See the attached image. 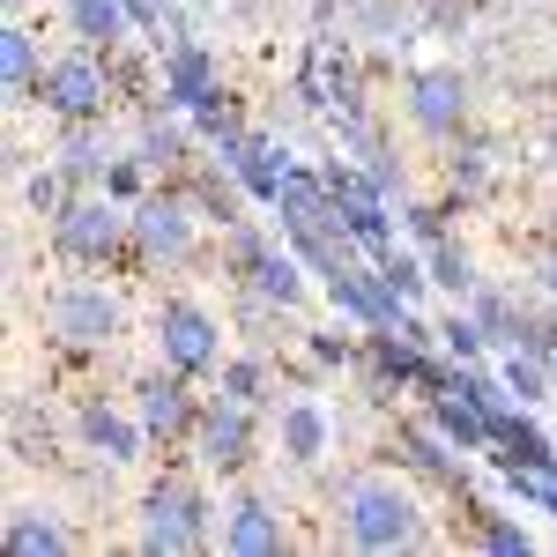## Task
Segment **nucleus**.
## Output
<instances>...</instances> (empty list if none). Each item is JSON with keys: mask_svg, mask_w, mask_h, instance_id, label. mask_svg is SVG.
Listing matches in <instances>:
<instances>
[{"mask_svg": "<svg viewBox=\"0 0 557 557\" xmlns=\"http://www.w3.org/2000/svg\"><path fill=\"white\" fill-rule=\"evenodd\" d=\"M335 528H343L349 550H364V557L431 550L438 543L424 498H417V475H349L343 498H335Z\"/></svg>", "mask_w": 557, "mask_h": 557, "instance_id": "obj_1", "label": "nucleus"}, {"mask_svg": "<svg viewBox=\"0 0 557 557\" xmlns=\"http://www.w3.org/2000/svg\"><path fill=\"white\" fill-rule=\"evenodd\" d=\"M223 543V506L194 475H157L141 491V513H134V550L141 557H201Z\"/></svg>", "mask_w": 557, "mask_h": 557, "instance_id": "obj_2", "label": "nucleus"}, {"mask_svg": "<svg viewBox=\"0 0 557 557\" xmlns=\"http://www.w3.org/2000/svg\"><path fill=\"white\" fill-rule=\"evenodd\" d=\"M120 97H127V89H120V67H112V52H97V45H67V52H52L45 75H38V112H45V120H60V127L112 120Z\"/></svg>", "mask_w": 557, "mask_h": 557, "instance_id": "obj_3", "label": "nucleus"}, {"mask_svg": "<svg viewBox=\"0 0 557 557\" xmlns=\"http://www.w3.org/2000/svg\"><path fill=\"white\" fill-rule=\"evenodd\" d=\"M45 246H52V260H67V268H112V260H134L127 201H112L104 186H83L67 209L45 223Z\"/></svg>", "mask_w": 557, "mask_h": 557, "instance_id": "obj_4", "label": "nucleus"}, {"mask_svg": "<svg viewBox=\"0 0 557 557\" xmlns=\"http://www.w3.org/2000/svg\"><path fill=\"white\" fill-rule=\"evenodd\" d=\"M38 320H45V343L60 349V357H104V349L127 335V305H120V290H104V283H60L38 305Z\"/></svg>", "mask_w": 557, "mask_h": 557, "instance_id": "obj_5", "label": "nucleus"}, {"mask_svg": "<svg viewBox=\"0 0 557 557\" xmlns=\"http://www.w3.org/2000/svg\"><path fill=\"white\" fill-rule=\"evenodd\" d=\"M454 372V357L446 349H417L401 327H372L364 335V357H357V386H364V401H401V394H438Z\"/></svg>", "mask_w": 557, "mask_h": 557, "instance_id": "obj_6", "label": "nucleus"}, {"mask_svg": "<svg viewBox=\"0 0 557 557\" xmlns=\"http://www.w3.org/2000/svg\"><path fill=\"white\" fill-rule=\"evenodd\" d=\"M127 223H134V260H149V268H186V260L201 253V231H209L178 178H157L127 209Z\"/></svg>", "mask_w": 557, "mask_h": 557, "instance_id": "obj_7", "label": "nucleus"}, {"mask_svg": "<svg viewBox=\"0 0 557 557\" xmlns=\"http://www.w3.org/2000/svg\"><path fill=\"white\" fill-rule=\"evenodd\" d=\"M305 112H320V120H343V112H364V60H357V45L349 38H327V30H312L298 52V75H290Z\"/></svg>", "mask_w": 557, "mask_h": 557, "instance_id": "obj_8", "label": "nucleus"}, {"mask_svg": "<svg viewBox=\"0 0 557 557\" xmlns=\"http://www.w3.org/2000/svg\"><path fill=\"white\" fill-rule=\"evenodd\" d=\"M401 120L424 134V141H461V134L475 127V83H469V67H446V60L409 67V75H401Z\"/></svg>", "mask_w": 557, "mask_h": 557, "instance_id": "obj_9", "label": "nucleus"}, {"mask_svg": "<svg viewBox=\"0 0 557 557\" xmlns=\"http://www.w3.org/2000/svg\"><path fill=\"white\" fill-rule=\"evenodd\" d=\"M149 343H157V364H172L186 380H215V364H223V320L201 298H164L157 320H149Z\"/></svg>", "mask_w": 557, "mask_h": 557, "instance_id": "obj_10", "label": "nucleus"}, {"mask_svg": "<svg viewBox=\"0 0 557 557\" xmlns=\"http://www.w3.org/2000/svg\"><path fill=\"white\" fill-rule=\"evenodd\" d=\"M194 461L223 483H238V475L260 461V409L253 401H238V394H223L215 386L209 401H201V431H194Z\"/></svg>", "mask_w": 557, "mask_h": 557, "instance_id": "obj_11", "label": "nucleus"}, {"mask_svg": "<svg viewBox=\"0 0 557 557\" xmlns=\"http://www.w3.org/2000/svg\"><path fill=\"white\" fill-rule=\"evenodd\" d=\"M386 454H394V469L417 475L424 491L469 498V454H461L446 431L431 424V409H424V417H401V424H394V438H386Z\"/></svg>", "mask_w": 557, "mask_h": 557, "instance_id": "obj_12", "label": "nucleus"}, {"mask_svg": "<svg viewBox=\"0 0 557 557\" xmlns=\"http://www.w3.org/2000/svg\"><path fill=\"white\" fill-rule=\"evenodd\" d=\"M209 157L246 186V201H253V209H275L283 178H290V164H298V149H290L283 134H260V127H231L223 141H209Z\"/></svg>", "mask_w": 557, "mask_h": 557, "instance_id": "obj_13", "label": "nucleus"}, {"mask_svg": "<svg viewBox=\"0 0 557 557\" xmlns=\"http://www.w3.org/2000/svg\"><path fill=\"white\" fill-rule=\"evenodd\" d=\"M134 417H141V431H149L164 454H172V446H194V431H201V394H194L186 372L149 364V372L134 380Z\"/></svg>", "mask_w": 557, "mask_h": 557, "instance_id": "obj_14", "label": "nucleus"}, {"mask_svg": "<svg viewBox=\"0 0 557 557\" xmlns=\"http://www.w3.org/2000/svg\"><path fill=\"white\" fill-rule=\"evenodd\" d=\"M223 89H231V75H223V52L209 38H178L172 52H157V104H172V112L194 120Z\"/></svg>", "mask_w": 557, "mask_h": 557, "instance_id": "obj_15", "label": "nucleus"}, {"mask_svg": "<svg viewBox=\"0 0 557 557\" xmlns=\"http://www.w3.org/2000/svg\"><path fill=\"white\" fill-rule=\"evenodd\" d=\"M75 446H83L97 469H134L157 438L141 431V417H134V409L104 401V394H83V401H75Z\"/></svg>", "mask_w": 557, "mask_h": 557, "instance_id": "obj_16", "label": "nucleus"}, {"mask_svg": "<svg viewBox=\"0 0 557 557\" xmlns=\"http://www.w3.org/2000/svg\"><path fill=\"white\" fill-rule=\"evenodd\" d=\"M424 409H431V424L446 431L469 461H491V446H498V417H506V409H491V401L461 380V364L446 372V386H438V394H424ZM513 409H520V401H513Z\"/></svg>", "mask_w": 557, "mask_h": 557, "instance_id": "obj_17", "label": "nucleus"}, {"mask_svg": "<svg viewBox=\"0 0 557 557\" xmlns=\"http://www.w3.org/2000/svg\"><path fill=\"white\" fill-rule=\"evenodd\" d=\"M127 149L157 178H186L194 164H201V134H194V120H186V112H172V104H157V97H149V112L134 120V141H127Z\"/></svg>", "mask_w": 557, "mask_h": 557, "instance_id": "obj_18", "label": "nucleus"}, {"mask_svg": "<svg viewBox=\"0 0 557 557\" xmlns=\"http://www.w3.org/2000/svg\"><path fill=\"white\" fill-rule=\"evenodd\" d=\"M320 298L335 305V320H349V327H394L401 320V298L386 290V275H380V260H349V268H335L327 283H320Z\"/></svg>", "mask_w": 557, "mask_h": 557, "instance_id": "obj_19", "label": "nucleus"}, {"mask_svg": "<svg viewBox=\"0 0 557 557\" xmlns=\"http://www.w3.org/2000/svg\"><path fill=\"white\" fill-rule=\"evenodd\" d=\"M223 550L231 557H283L290 550V520L275 498H260V491H238L231 506H223Z\"/></svg>", "mask_w": 557, "mask_h": 557, "instance_id": "obj_20", "label": "nucleus"}, {"mask_svg": "<svg viewBox=\"0 0 557 557\" xmlns=\"http://www.w3.org/2000/svg\"><path fill=\"white\" fill-rule=\"evenodd\" d=\"M327 223H343L335 215V186H327V164H290L283 178V194H275V231L283 238H305V231H327Z\"/></svg>", "mask_w": 557, "mask_h": 557, "instance_id": "obj_21", "label": "nucleus"}, {"mask_svg": "<svg viewBox=\"0 0 557 557\" xmlns=\"http://www.w3.org/2000/svg\"><path fill=\"white\" fill-rule=\"evenodd\" d=\"M0 543H8V557H67L83 535H75V520L60 513V506L15 498V506L0 513Z\"/></svg>", "mask_w": 557, "mask_h": 557, "instance_id": "obj_22", "label": "nucleus"}, {"mask_svg": "<svg viewBox=\"0 0 557 557\" xmlns=\"http://www.w3.org/2000/svg\"><path fill=\"white\" fill-rule=\"evenodd\" d=\"M275 446H283L290 469H320L327 446H335V417H327V401H320V394H290V401L275 409Z\"/></svg>", "mask_w": 557, "mask_h": 557, "instance_id": "obj_23", "label": "nucleus"}, {"mask_svg": "<svg viewBox=\"0 0 557 557\" xmlns=\"http://www.w3.org/2000/svg\"><path fill=\"white\" fill-rule=\"evenodd\" d=\"M38 75H45L38 30L23 15H8L0 23V89H8V104H38Z\"/></svg>", "mask_w": 557, "mask_h": 557, "instance_id": "obj_24", "label": "nucleus"}, {"mask_svg": "<svg viewBox=\"0 0 557 557\" xmlns=\"http://www.w3.org/2000/svg\"><path fill=\"white\" fill-rule=\"evenodd\" d=\"M52 454H60L52 409H45L38 394H15V401H8V461H15V469H45Z\"/></svg>", "mask_w": 557, "mask_h": 557, "instance_id": "obj_25", "label": "nucleus"}, {"mask_svg": "<svg viewBox=\"0 0 557 557\" xmlns=\"http://www.w3.org/2000/svg\"><path fill=\"white\" fill-rule=\"evenodd\" d=\"M491 469H557V438L535 424V409H506L498 417V446H491Z\"/></svg>", "mask_w": 557, "mask_h": 557, "instance_id": "obj_26", "label": "nucleus"}, {"mask_svg": "<svg viewBox=\"0 0 557 557\" xmlns=\"http://www.w3.org/2000/svg\"><path fill=\"white\" fill-rule=\"evenodd\" d=\"M178 186L194 194V209H201V223H209V231H231V223H246V209H253V201H246V186L223 172L215 157H201V164L178 178Z\"/></svg>", "mask_w": 557, "mask_h": 557, "instance_id": "obj_27", "label": "nucleus"}, {"mask_svg": "<svg viewBox=\"0 0 557 557\" xmlns=\"http://www.w3.org/2000/svg\"><path fill=\"white\" fill-rule=\"evenodd\" d=\"M461 543H469V550H491V557H528L535 550V528L520 520V506L506 513V506H483V498H475L469 513H461Z\"/></svg>", "mask_w": 557, "mask_h": 557, "instance_id": "obj_28", "label": "nucleus"}, {"mask_svg": "<svg viewBox=\"0 0 557 557\" xmlns=\"http://www.w3.org/2000/svg\"><path fill=\"white\" fill-rule=\"evenodd\" d=\"M75 45H97V52H120V45H141L134 38V8L127 0H60Z\"/></svg>", "mask_w": 557, "mask_h": 557, "instance_id": "obj_29", "label": "nucleus"}, {"mask_svg": "<svg viewBox=\"0 0 557 557\" xmlns=\"http://www.w3.org/2000/svg\"><path fill=\"white\" fill-rule=\"evenodd\" d=\"M112 157H120V141H112V127H104V120H89V127H67V134H60V149H52V164L75 178V186H104Z\"/></svg>", "mask_w": 557, "mask_h": 557, "instance_id": "obj_30", "label": "nucleus"}, {"mask_svg": "<svg viewBox=\"0 0 557 557\" xmlns=\"http://www.w3.org/2000/svg\"><path fill=\"white\" fill-rule=\"evenodd\" d=\"M454 157H446V186H454V201H483L491 186H498V141L491 134H461V141H446Z\"/></svg>", "mask_w": 557, "mask_h": 557, "instance_id": "obj_31", "label": "nucleus"}, {"mask_svg": "<svg viewBox=\"0 0 557 557\" xmlns=\"http://www.w3.org/2000/svg\"><path fill=\"white\" fill-rule=\"evenodd\" d=\"M343 15L357 23V38H372L380 52H409V45H417V30H424L401 0H343Z\"/></svg>", "mask_w": 557, "mask_h": 557, "instance_id": "obj_32", "label": "nucleus"}, {"mask_svg": "<svg viewBox=\"0 0 557 557\" xmlns=\"http://www.w3.org/2000/svg\"><path fill=\"white\" fill-rule=\"evenodd\" d=\"M475 327L491 335V349H520V327H528V305H520V290H498V283H475Z\"/></svg>", "mask_w": 557, "mask_h": 557, "instance_id": "obj_33", "label": "nucleus"}, {"mask_svg": "<svg viewBox=\"0 0 557 557\" xmlns=\"http://www.w3.org/2000/svg\"><path fill=\"white\" fill-rule=\"evenodd\" d=\"M215 386L238 394V401H253V409H268V401H275V357H268V349H238V357L215 364Z\"/></svg>", "mask_w": 557, "mask_h": 557, "instance_id": "obj_34", "label": "nucleus"}, {"mask_svg": "<svg viewBox=\"0 0 557 557\" xmlns=\"http://www.w3.org/2000/svg\"><path fill=\"white\" fill-rule=\"evenodd\" d=\"M424 260H431V290H438V298H454V305L475 298L483 268H475V253L461 246V238H438V246H424Z\"/></svg>", "mask_w": 557, "mask_h": 557, "instance_id": "obj_35", "label": "nucleus"}, {"mask_svg": "<svg viewBox=\"0 0 557 557\" xmlns=\"http://www.w3.org/2000/svg\"><path fill=\"white\" fill-rule=\"evenodd\" d=\"M498 380H506V394H513L520 409H543V401H557L550 357H535V349H498Z\"/></svg>", "mask_w": 557, "mask_h": 557, "instance_id": "obj_36", "label": "nucleus"}, {"mask_svg": "<svg viewBox=\"0 0 557 557\" xmlns=\"http://www.w3.org/2000/svg\"><path fill=\"white\" fill-rule=\"evenodd\" d=\"M127 8H134V38L149 45V52H172L178 38H201L194 15H186V0H127Z\"/></svg>", "mask_w": 557, "mask_h": 557, "instance_id": "obj_37", "label": "nucleus"}, {"mask_svg": "<svg viewBox=\"0 0 557 557\" xmlns=\"http://www.w3.org/2000/svg\"><path fill=\"white\" fill-rule=\"evenodd\" d=\"M438 349H446L454 364H483V357H498V349H491V335L475 327L469 305H446V312H438Z\"/></svg>", "mask_w": 557, "mask_h": 557, "instance_id": "obj_38", "label": "nucleus"}, {"mask_svg": "<svg viewBox=\"0 0 557 557\" xmlns=\"http://www.w3.org/2000/svg\"><path fill=\"white\" fill-rule=\"evenodd\" d=\"M75 194H83V186L60 172V164H30V172H23V209L38 215V223H52V215L67 209Z\"/></svg>", "mask_w": 557, "mask_h": 557, "instance_id": "obj_39", "label": "nucleus"}, {"mask_svg": "<svg viewBox=\"0 0 557 557\" xmlns=\"http://www.w3.org/2000/svg\"><path fill=\"white\" fill-rule=\"evenodd\" d=\"M305 357L320 364V372H357V357H364V327L349 335V320L343 327H305Z\"/></svg>", "mask_w": 557, "mask_h": 557, "instance_id": "obj_40", "label": "nucleus"}, {"mask_svg": "<svg viewBox=\"0 0 557 557\" xmlns=\"http://www.w3.org/2000/svg\"><path fill=\"white\" fill-rule=\"evenodd\" d=\"M506 498H513L520 513L557 528V469H506Z\"/></svg>", "mask_w": 557, "mask_h": 557, "instance_id": "obj_41", "label": "nucleus"}, {"mask_svg": "<svg viewBox=\"0 0 557 557\" xmlns=\"http://www.w3.org/2000/svg\"><path fill=\"white\" fill-rule=\"evenodd\" d=\"M446 201H401V238L409 246H438V238H454V223H446Z\"/></svg>", "mask_w": 557, "mask_h": 557, "instance_id": "obj_42", "label": "nucleus"}, {"mask_svg": "<svg viewBox=\"0 0 557 557\" xmlns=\"http://www.w3.org/2000/svg\"><path fill=\"white\" fill-rule=\"evenodd\" d=\"M149 186H157V172H149V164H141V157H134V149H120V157H112V172H104V194H112V201H141V194H149Z\"/></svg>", "mask_w": 557, "mask_h": 557, "instance_id": "obj_43", "label": "nucleus"}, {"mask_svg": "<svg viewBox=\"0 0 557 557\" xmlns=\"http://www.w3.org/2000/svg\"><path fill=\"white\" fill-rule=\"evenodd\" d=\"M535 298H550V305H557V238L543 246V253H535Z\"/></svg>", "mask_w": 557, "mask_h": 557, "instance_id": "obj_44", "label": "nucleus"}, {"mask_svg": "<svg viewBox=\"0 0 557 557\" xmlns=\"http://www.w3.org/2000/svg\"><path fill=\"white\" fill-rule=\"evenodd\" d=\"M454 8H461V15H475V8H491V0H454Z\"/></svg>", "mask_w": 557, "mask_h": 557, "instance_id": "obj_45", "label": "nucleus"}, {"mask_svg": "<svg viewBox=\"0 0 557 557\" xmlns=\"http://www.w3.org/2000/svg\"><path fill=\"white\" fill-rule=\"evenodd\" d=\"M543 149H550V172H557V127H550V141H543Z\"/></svg>", "mask_w": 557, "mask_h": 557, "instance_id": "obj_46", "label": "nucleus"}, {"mask_svg": "<svg viewBox=\"0 0 557 557\" xmlns=\"http://www.w3.org/2000/svg\"><path fill=\"white\" fill-rule=\"evenodd\" d=\"M550 380H557V357H550Z\"/></svg>", "mask_w": 557, "mask_h": 557, "instance_id": "obj_47", "label": "nucleus"}]
</instances>
